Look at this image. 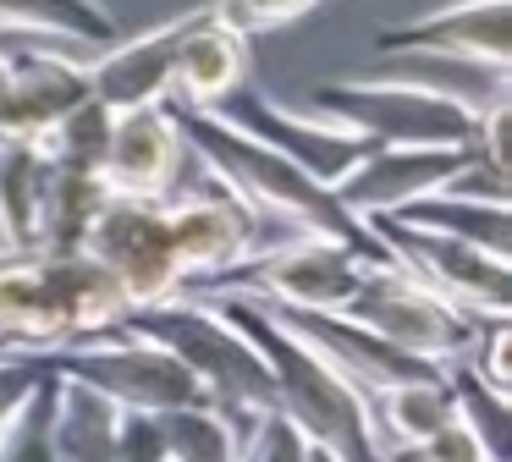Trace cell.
Segmentation results:
<instances>
[{
  "mask_svg": "<svg viewBox=\"0 0 512 462\" xmlns=\"http://www.w3.org/2000/svg\"><path fill=\"white\" fill-rule=\"evenodd\" d=\"M364 253L342 248L331 237H314V231H292L276 248L254 253V259L232 264V270L210 275V281L188 286L177 297H199V292H237V297H259V303L276 308H325V314H342L347 297L364 286L369 275Z\"/></svg>",
  "mask_w": 512,
  "mask_h": 462,
  "instance_id": "5b68a950",
  "label": "cell"
},
{
  "mask_svg": "<svg viewBox=\"0 0 512 462\" xmlns=\"http://www.w3.org/2000/svg\"><path fill=\"white\" fill-rule=\"evenodd\" d=\"M182 154L188 143L166 105L122 110L100 154V187L111 198H171L182 182Z\"/></svg>",
  "mask_w": 512,
  "mask_h": 462,
  "instance_id": "4fadbf2b",
  "label": "cell"
},
{
  "mask_svg": "<svg viewBox=\"0 0 512 462\" xmlns=\"http://www.w3.org/2000/svg\"><path fill=\"white\" fill-rule=\"evenodd\" d=\"M50 176L56 160L45 143H0V264L45 253Z\"/></svg>",
  "mask_w": 512,
  "mask_h": 462,
  "instance_id": "2e32d148",
  "label": "cell"
},
{
  "mask_svg": "<svg viewBox=\"0 0 512 462\" xmlns=\"http://www.w3.org/2000/svg\"><path fill=\"white\" fill-rule=\"evenodd\" d=\"M215 110H221L237 132H248V138H259L265 149L287 154L298 171H309L314 182H325V187H336L369 149H375V143L358 138V132L336 127V121H320V116H309V110H292V105H281V99L259 94V88H237V94H226Z\"/></svg>",
  "mask_w": 512,
  "mask_h": 462,
  "instance_id": "30bf717a",
  "label": "cell"
},
{
  "mask_svg": "<svg viewBox=\"0 0 512 462\" xmlns=\"http://www.w3.org/2000/svg\"><path fill=\"white\" fill-rule=\"evenodd\" d=\"M0 33L105 50V44H116V17L100 0H0Z\"/></svg>",
  "mask_w": 512,
  "mask_h": 462,
  "instance_id": "d6986e66",
  "label": "cell"
},
{
  "mask_svg": "<svg viewBox=\"0 0 512 462\" xmlns=\"http://www.w3.org/2000/svg\"><path fill=\"white\" fill-rule=\"evenodd\" d=\"M309 116L336 121L369 143H457L474 149L479 116L446 94H430L402 77H369V83H320L309 94Z\"/></svg>",
  "mask_w": 512,
  "mask_h": 462,
  "instance_id": "8992f818",
  "label": "cell"
},
{
  "mask_svg": "<svg viewBox=\"0 0 512 462\" xmlns=\"http://www.w3.org/2000/svg\"><path fill=\"white\" fill-rule=\"evenodd\" d=\"M166 110H171V121H177L182 143L199 154V165L221 187H232L248 209H259V215L281 220V226H292V231L331 237V242H342V248L364 253V259H375V264L391 259L386 242L369 231V220L353 215V209L336 198V187L314 182V176L298 171L287 154L265 149V143L248 138V132H237L221 110H199V105H182V99H166Z\"/></svg>",
  "mask_w": 512,
  "mask_h": 462,
  "instance_id": "7a4b0ae2",
  "label": "cell"
},
{
  "mask_svg": "<svg viewBox=\"0 0 512 462\" xmlns=\"http://www.w3.org/2000/svg\"><path fill=\"white\" fill-rule=\"evenodd\" d=\"M468 154L474 149H457V143H375L336 182V198L353 215H397V209H413L419 198L441 193L468 165Z\"/></svg>",
  "mask_w": 512,
  "mask_h": 462,
  "instance_id": "8fae6325",
  "label": "cell"
},
{
  "mask_svg": "<svg viewBox=\"0 0 512 462\" xmlns=\"http://www.w3.org/2000/svg\"><path fill=\"white\" fill-rule=\"evenodd\" d=\"M116 435H122V407L56 374V413H50L56 462H116Z\"/></svg>",
  "mask_w": 512,
  "mask_h": 462,
  "instance_id": "ac0fdd59",
  "label": "cell"
},
{
  "mask_svg": "<svg viewBox=\"0 0 512 462\" xmlns=\"http://www.w3.org/2000/svg\"><path fill=\"white\" fill-rule=\"evenodd\" d=\"M413 462H501V457H490L485 440H479L463 418H452V424H441L419 451H413Z\"/></svg>",
  "mask_w": 512,
  "mask_h": 462,
  "instance_id": "cb8c5ba5",
  "label": "cell"
},
{
  "mask_svg": "<svg viewBox=\"0 0 512 462\" xmlns=\"http://www.w3.org/2000/svg\"><path fill=\"white\" fill-rule=\"evenodd\" d=\"M314 6H320V0H210L215 17H221L226 28H237L243 39H259V33L287 28V22L309 17Z\"/></svg>",
  "mask_w": 512,
  "mask_h": 462,
  "instance_id": "603a6c76",
  "label": "cell"
},
{
  "mask_svg": "<svg viewBox=\"0 0 512 462\" xmlns=\"http://www.w3.org/2000/svg\"><path fill=\"white\" fill-rule=\"evenodd\" d=\"M127 292L89 253H28L0 264V358H45L72 341L111 336Z\"/></svg>",
  "mask_w": 512,
  "mask_h": 462,
  "instance_id": "3957f363",
  "label": "cell"
},
{
  "mask_svg": "<svg viewBox=\"0 0 512 462\" xmlns=\"http://www.w3.org/2000/svg\"><path fill=\"white\" fill-rule=\"evenodd\" d=\"M116 330L166 347L171 358L204 385V402L232 424L237 451H243V440L259 429V418L276 407V380H270L265 358L254 352V341H248L215 303H204V297H166V303L127 308Z\"/></svg>",
  "mask_w": 512,
  "mask_h": 462,
  "instance_id": "277c9868",
  "label": "cell"
},
{
  "mask_svg": "<svg viewBox=\"0 0 512 462\" xmlns=\"http://www.w3.org/2000/svg\"><path fill=\"white\" fill-rule=\"evenodd\" d=\"M248 83V39L237 28H226L210 6H193L182 17V39H177V88L171 99L182 105L215 110L226 94Z\"/></svg>",
  "mask_w": 512,
  "mask_h": 462,
  "instance_id": "9a60e30c",
  "label": "cell"
},
{
  "mask_svg": "<svg viewBox=\"0 0 512 462\" xmlns=\"http://www.w3.org/2000/svg\"><path fill=\"white\" fill-rule=\"evenodd\" d=\"M375 55H468L512 66V0H452L375 28Z\"/></svg>",
  "mask_w": 512,
  "mask_h": 462,
  "instance_id": "7c38bea8",
  "label": "cell"
},
{
  "mask_svg": "<svg viewBox=\"0 0 512 462\" xmlns=\"http://www.w3.org/2000/svg\"><path fill=\"white\" fill-rule=\"evenodd\" d=\"M364 402H369V418H375L380 451H419L424 440L435 435V429L457 418V402H452V385H446V374L386 385V391L364 396Z\"/></svg>",
  "mask_w": 512,
  "mask_h": 462,
  "instance_id": "e0dca14e",
  "label": "cell"
},
{
  "mask_svg": "<svg viewBox=\"0 0 512 462\" xmlns=\"http://www.w3.org/2000/svg\"><path fill=\"white\" fill-rule=\"evenodd\" d=\"M402 220L413 226L446 231V237L479 242L490 253H507V204H479V198H452V193H430L419 198L413 209H397Z\"/></svg>",
  "mask_w": 512,
  "mask_h": 462,
  "instance_id": "44dd1931",
  "label": "cell"
},
{
  "mask_svg": "<svg viewBox=\"0 0 512 462\" xmlns=\"http://www.w3.org/2000/svg\"><path fill=\"white\" fill-rule=\"evenodd\" d=\"M155 429L166 462H237V435L210 402L166 407V413H155Z\"/></svg>",
  "mask_w": 512,
  "mask_h": 462,
  "instance_id": "ffe728a7",
  "label": "cell"
},
{
  "mask_svg": "<svg viewBox=\"0 0 512 462\" xmlns=\"http://www.w3.org/2000/svg\"><path fill=\"white\" fill-rule=\"evenodd\" d=\"M342 314L358 319L364 330H375V336H386L391 347H402V352H413V358L435 363V369L468 358L479 325H485V319L463 314L457 303H446L441 292H430V286H424L419 275H408L397 259L369 264L364 286L347 297Z\"/></svg>",
  "mask_w": 512,
  "mask_h": 462,
  "instance_id": "52a82bcc",
  "label": "cell"
},
{
  "mask_svg": "<svg viewBox=\"0 0 512 462\" xmlns=\"http://www.w3.org/2000/svg\"><path fill=\"white\" fill-rule=\"evenodd\" d=\"M281 237H292V226L248 209L232 187H221L204 171V187H193V193L177 187L171 198L105 193L100 215L83 237V253L116 275L127 303L144 308L276 248Z\"/></svg>",
  "mask_w": 512,
  "mask_h": 462,
  "instance_id": "6da1fadb",
  "label": "cell"
},
{
  "mask_svg": "<svg viewBox=\"0 0 512 462\" xmlns=\"http://www.w3.org/2000/svg\"><path fill=\"white\" fill-rule=\"evenodd\" d=\"M34 363L56 369L61 380H78L89 391L111 396L127 413H166V407L204 402V385L166 347H155L144 336H127V330H111V336H94V341H72V347L45 352Z\"/></svg>",
  "mask_w": 512,
  "mask_h": 462,
  "instance_id": "ba28073f",
  "label": "cell"
},
{
  "mask_svg": "<svg viewBox=\"0 0 512 462\" xmlns=\"http://www.w3.org/2000/svg\"><path fill=\"white\" fill-rule=\"evenodd\" d=\"M50 413H56V369L39 374V385L23 396V407L6 418L0 462H56V446H50Z\"/></svg>",
  "mask_w": 512,
  "mask_h": 462,
  "instance_id": "7402d4cb",
  "label": "cell"
},
{
  "mask_svg": "<svg viewBox=\"0 0 512 462\" xmlns=\"http://www.w3.org/2000/svg\"><path fill=\"white\" fill-rule=\"evenodd\" d=\"M369 231L386 242V253L408 275H419L430 292L457 303L474 319H507L512 314V264L507 253H490L479 242L446 237V231L413 226L402 215H364Z\"/></svg>",
  "mask_w": 512,
  "mask_h": 462,
  "instance_id": "9c48e42d",
  "label": "cell"
},
{
  "mask_svg": "<svg viewBox=\"0 0 512 462\" xmlns=\"http://www.w3.org/2000/svg\"><path fill=\"white\" fill-rule=\"evenodd\" d=\"M188 17V11H182ZM182 17L160 22V28L138 33V39H116L100 55H89V94L100 99L111 116L122 110H149L166 105L177 88V39H182Z\"/></svg>",
  "mask_w": 512,
  "mask_h": 462,
  "instance_id": "5bb4252c",
  "label": "cell"
}]
</instances>
